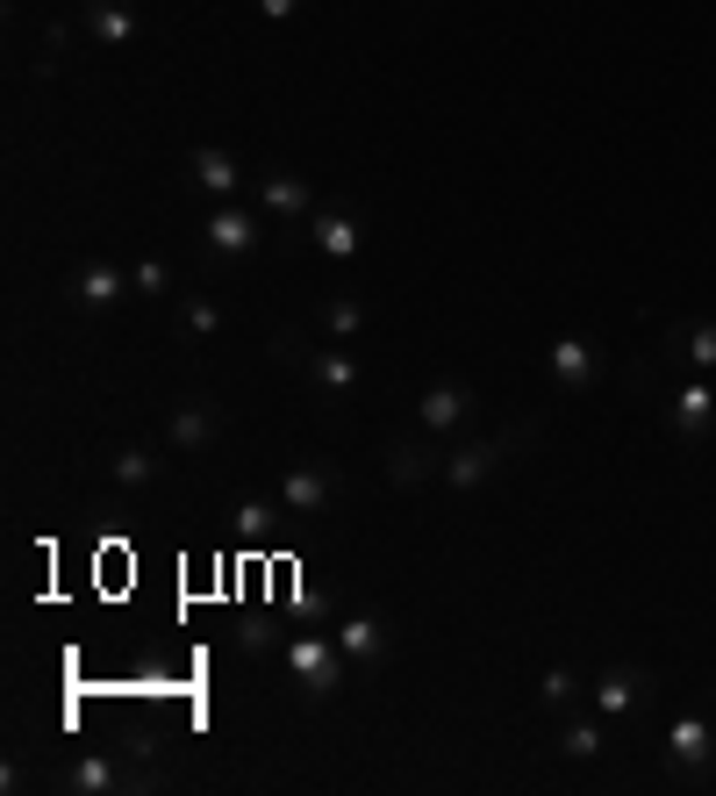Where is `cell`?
Segmentation results:
<instances>
[{"mask_svg":"<svg viewBox=\"0 0 716 796\" xmlns=\"http://www.w3.org/2000/svg\"><path fill=\"white\" fill-rule=\"evenodd\" d=\"M337 653H344V646H330V639H294L287 646V668H294V682H301L308 696H330V689H337Z\"/></svg>","mask_w":716,"mask_h":796,"instance_id":"obj_1","label":"cell"},{"mask_svg":"<svg viewBox=\"0 0 716 796\" xmlns=\"http://www.w3.org/2000/svg\"><path fill=\"white\" fill-rule=\"evenodd\" d=\"M509 452H516V438H480V445L452 452V460H444V488H473V481H487V474H495Z\"/></svg>","mask_w":716,"mask_h":796,"instance_id":"obj_2","label":"cell"},{"mask_svg":"<svg viewBox=\"0 0 716 796\" xmlns=\"http://www.w3.org/2000/svg\"><path fill=\"white\" fill-rule=\"evenodd\" d=\"M430 474H444V452L430 438H402L387 445V488H423Z\"/></svg>","mask_w":716,"mask_h":796,"instance_id":"obj_3","label":"cell"},{"mask_svg":"<svg viewBox=\"0 0 716 796\" xmlns=\"http://www.w3.org/2000/svg\"><path fill=\"white\" fill-rule=\"evenodd\" d=\"M215 431H222V409H215V402H187V409L172 416V452H201Z\"/></svg>","mask_w":716,"mask_h":796,"instance_id":"obj_4","label":"cell"},{"mask_svg":"<svg viewBox=\"0 0 716 796\" xmlns=\"http://www.w3.org/2000/svg\"><path fill=\"white\" fill-rule=\"evenodd\" d=\"M645 696H652V675H638V668H609V675L595 682V703L609 710V718L631 710V703H645Z\"/></svg>","mask_w":716,"mask_h":796,"instance_id":"obj_5","label":"cell"},{"mask_svg":"<svg viewBox=\"0 0 716 796\" xmlns=\"http://www.w3.org/2000/svg\"><path fill=\"white\" fill-rule=\"evenodd\" d=\"M330 495H337V474H330V467H301V474L287 481V495H280V502H287L294 517H308V510H323Z\"/></svg>","mask_w":716,"mask_h":796,"instance_id":"obj_6","label":"cell"},{"mask_svg":"<svg viewBox=\"0 0 716 796\" xmlns=\"http://www.w3.org/2000/svg\"><path fill=\"white\" fill-rule=\"evenodd\" d=\"M208 244H215L222 259H244V252L258 244V230H251V216H237V208H222L215 223H208Z\"/></svg>","mask_w":716,"mask_h":796,"instance_id":"obj_7","label":"cell"},{"mask_svg":"<svg viewBox=\"0 0 716 796\" xmlns=\"http://www.w3.org/2000/svg\"><path fill=\"white\" fill-rule=\"evenodd\" d=\"M552 381L588 388V381H595V352L580 345V338H559V345H552Z\"/></svg>","mask_w":716,"mask_h":796,"instance_id":"obj_8","label":"cell"},{"mask_svg":"<svg viewBox=\"0 0 716 796\" xmlns=\"http://www.w3.org/2000/svg\"><path fill=\"white\" fill-rule=\"evenodd\" d=\"M716 746H709V725H695V718H681V725L666 732V761H681V768H702Z\"/></svg>","mask_w":716,"mask_h":796,"instance_id":"obj_9","label":"cell"},{"mask_svg":"<svg viewBox=\"0 0 716 796\" xmlns=\"http://www.w3.org/2000/svg\"><path fill=\"white\" fill-rule=\"evenodd\" d=\"M466 424V388H430L423 395V431H452Z\"/></svg>","mask_w":716,"mask_h":796,"instance_id":"obj_10","label":"cell"},{"mask_svg":"<svg viewBox=\"0 0 716 796\" xmlns=\"http://www.w3.org/2000/svg\"><path fill=\"white\" fill-rule=\"evenodd\" d=\"M337 646H344L351 660H380V653H387V632H380L373 617H351V624L337 632Z\"/></svg>","mask_w":716,"mask_h":796,"instance_id":"obj_11","label":"cell"},{"mask_svg":"<svg viewBox=\"0 0 716 796\" xmlns=\"http://www.w3.org/2000/svg\"><path fill=\"white\" fill-rule=\"evenodd\" d=\"M709 409H716V395H709V388H681V395H674V424H681L688 438H702V431H709Z\"/></svg>","mask_w":716,"mask_h":796,"instance_id":"obj_12","label":"cell"},{"mask_svg":"<svg viewBox=\"0 0 716 796\" xmlns=\"http://www.w3.org/2000/svg\"><path fill=\"white\" fill-rule=\"evenodd\" d=\"M266 208H273V216H301V208H308V187H301L294 173H273V180H266Z\"/></svg>","mask_w":716,"mask_h":796,"instance_id":"obj_13","label":"cell"},{"mask_svg":"<svg viewBox=\"0 0 716 796\" xmlns=\"http://www.w3.org/2000/svg\"><path fill=\"white\" fill-rule=\"evenodd\" d=\"M308 373H316V381H323L330 395H344V388L358 381V366L344 359V352H316V359H308Z\"/></svg>","mask_w":716,"mask_h":796,"instance_id":"obj_14","label":"cell"},{"mask_svg":"<svg viewBox=\"0 0 716 796\" xmlns=\"http://www.w3.org/2000/svg\"><path fill=\"white\" fill-rule=\"evenodd\" d=\"M194 180H201L208 194H230L237 187V166H230L222 151H194Z\"/></svg>","mask_w":716,"mask_h":796,"instance_id":"obj_15","label":"cell"},{"mask_svg":"<svg viewBox=\"0 0 716 796\" xmlns=\"http://www.w3.org/2000/svg\"><path fill=\"white\" fill-rule=\"evenodd\" d=\"M115 295H122V280L108 273V266H86V273H79V302H86V309H108Z\"/></svg>","mask_w":716,"mask_h":796,"instance_id":"obj_16","label":"cell"},{"mask_svg":"<svg viewBox=\"0 0 716 796\" xmlns=\"http://www.w3.org/2000/svg\"><path fill=\"white\" fill-rule=\"evenodd\" d=\"M316 244H323L330 259H351V252H358V230L344 223V216H323V223H316Z\"/></svg>","mask_w":716,"mask_h":796,"instance_id":"obj_17","label":"cell"},{"mask_svg":"<svg viewBox=\"0 0 716 796\" xmlns=\"http://www.w3.org/2000/svg\"><path fill=\"white\" fill-rule=\"evenodd\" d=\"M108 474H115V481H129V488H144V481H158V460H151V452H115V460H108Z\"/></svg>","mask_w":716,"mask_h":796,"instance_id":"obj_18","label":"cell"},{"mask_svg":"<svg viewBox=\"0 0 716 796\" xmlns=\"http://www.w3.org/2000/svg\"><path fill=\"white\" fill-rule=\"evenodd\" d=\"M323 323H330V338H358V323H366V316H358L351 295H330L323 302Z\"/></svg>","mask_w":716,"mask_h":796,"instance_id":"obj_19","label":"cell"},{"mask_svg":"<svg viewBox=\"0 0 716 796\" xmlns=\"http://www.w3.org/2000/svg\"><path fill=\"white\" fill-rule=\"evenodd\" d=\"M273 359H280V366H308L316 352H308V338H301L294 323H280V330H273Z\"/></svg>","mask_w":716,"mask_h":796,"instance_id":"obj_20","label":"cell"},{"mask_svg":"<svg viewBox=\"0 0 716 796\" xmlns=\"http://www.w3.org/2000/svg\"><path fill=\"white\" fill-rule=\"evenodd\" d=\"M129 29H137V22L122 15V8H94V36H101V44H129Z\"/></svg>","mask_w":716,"mask_h":796,"instance_id":"obj_21","label":"cell"},{"mask_svg":"<svg viewBox=\"0 0 716 796\" xmlns=\"http://www.w3.org/2000/svg\"><path fill=\"white\" fill-rule=\"evenodd\" d=\"M559 746L573 754V761H595V754H602V732H595V725H566V739H559Z\"/></svg>","mask_w":716,"mask_h":796,"instance_id":"obj_22","label":"cell"},{"mask_svg":"<svg viewBox=\"0 0 716 796\" xmlns=\"http://www.w3.org/2000/svg\"><path fill=\"white\" fill-rule=\"evenodd\" d=\"M573 696H580V682L566 675V668H552V675H545V703H552V710H566Z\"/></svg>","mask_w":716,"mask_h":796,"instance_id":"obj_23","label":"cell"},{"mask_svg":"<svg viewBox=\"0 0 716 796\" xmlns=\"http://www.w3.org/2000/svg\"><path fill=\"white\" fill-rule=\"evenodd\" d=\"M266 524H273L266 502H244V510H237V538H266Z\"/></svg>","mask_w":716,"mask_h":796,"instance_id":"obj_24","label":"cell"},{"mask_svg":"<svg viewBox=\"0 0 716 796\" xmlns=\"http://www.w3.org/2000/svg\"><path fill=\"white\" fill-rule=\"evenodd\" d=\"M108 782H115V768H108V761H79V768H72V789H108Z\"/></svg>","mask_w":716,"mask_h":796,"instance_id":"obj_25","label":"cell"},{"mask_svg":"<svg viewBox=\"0 0 716 796\" xmlns=\"http://www.w3.org/2000/svg\"><path fill=\"white\" fill-rule=\"evenodd\" d=\"M137 287H144V295H165V287H172V273H165L158 259H144V266H137Z\"/></svg>","mask_w":716,"mask_h":796,"instance_id":"obj_26","label":"cell"},{"mask_svg":"<svg viewBox=\"0 0 716 796\" xmlns=\"http://www.w3.org/2000/svg\"><path fill=\"white\" fill-rule=\"evenodd\" d=\"M65 58V22H44V72Z\"/></svg>","mask_w":716,"mask_h":796,"instance_id":"obj_27","label":"cell"},{"mask_svg":"<svg viewBox=\"0 0 716 796\" xmlns=\"http://www.w3.org/2000/svg\"><path fill=\"white\" fill-rule=\"evenodd\" d=\"M187 330H222V309H215V302H194V309H187Z\"/></svg>","mask_w":716,"mask_h":796,"instance_id":"obj_28","label":"cell"},{"mask_svg":"<svg viewBox=\"0 0 716 796\" xmlns=\"http://www.w3.org/2000/svg\"><path fill=\"white\" fill-rule=\"evenodd\" d=\"M258 8H266V15H273V22H287L294 8H301V0H258Z\"/></svg>","mask_w":716,"mask_h":796,"instance_id":"obj_29","label":"cell"}]
</instances>
